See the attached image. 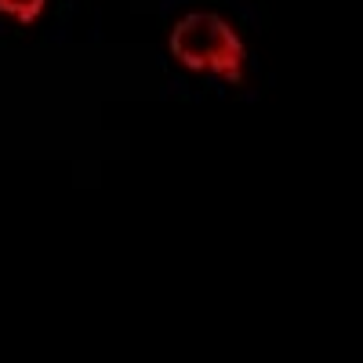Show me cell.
Wrapping results in <instances>:
<instances>
[{
  "instance_id": "cell-2",
  "label": "cell",
  "mask_w": 363,
  "mask_h": 363,
  "mask_svg": "<svg viewBox=\"0 0 363 363\" xmlns=\"http://www.w3.org/2000/svg\"><path fill=\"white\" fill-rule=\"evenodd\" d=\"M0 11L11 15V18L22 22V26H29V22L44 11V0H0Z\"/></svg>"
},
{
  "instance_id": "cell-1",
  "label": "cell",
  "mask_w": 363,
  "mask_h": 363,
  "mask_svg": "<svg viewBox=\"0 0 363 363\" xmlns=\"http://www.w3.org/2000/svg\"><path fill=\"white\" fill-rule=\"evenodd\" d=\"M171 55L186 69L218 73V77H229V80H236L244 73V58H247L244 44H240V37L229 29V22L211 15V11H193L174 26Z\"/></svg>"
}]
</instances>
